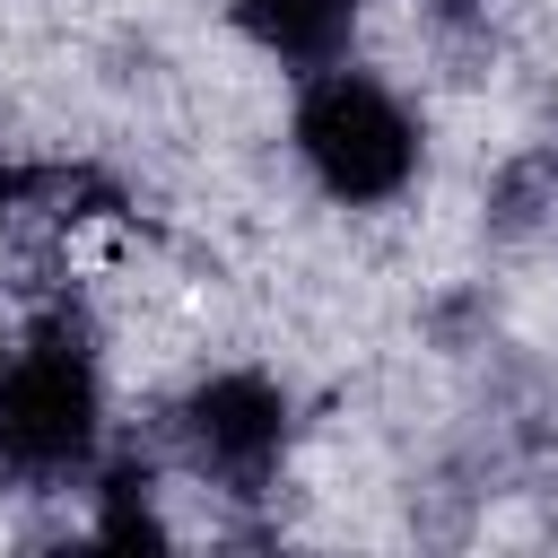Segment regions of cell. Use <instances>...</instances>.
<instances>
[{
  "label": "cell",
  "instance_id": "cell-1",
  "mask_svg": "<svg viewBox=\"0 0 558 558\" xmlns=\"http://www.w3.org/2000/svg\"><path fill=\"white\" fill-rule=\"evenodd\" d=\"M296 157L305 174L349 201V209H375L392 192H410L418 174V122L401 113V96L366 70H305V96H296Z\"/></svg>",
  "mask_w": 558,
  "mask_h": 558
},
{
  "label": "cell",
  "instance_id": "cell-3",
  "mask_svg": "<svg viewBox=\"0 0 558 558\" xmlns=\"http://www.w3.org/2000/svg\"><path fill=\"white\" fill-rule=\"evenodd\" d=\"M183 445H192V462H201L209 480H227V488L253 497V488L279 471V453H288V392H279L270 375H253V366H227V375L192 384V401H183Z\"/></svg>",
  "mask_w": 558,
  "mask_h": 558
},
{
  "label": "cell",
  "instance_id": "cell-7",
  "mask_svg": "<svg viewBox=\"0 0 558 558\" xmlns=\"http://www.w3.org/2000/svg\"><path fill=\"white\" fill-rule=\"evenodd\" d=\"M9 349H17V340H9V331H0V366H9Z\"/></svg>",
  "mask_w": 558,
  "mask_h": 558
},
{
  "label": "cell",
  "instance_id": "cell-4",
  "mask_svg": "<svg viewBox=\"0 0 558 558\" xmlns=\"http://www.w3.org/2000/svg\"><path fill=\"white\" fill-rule=\"evenodd\" d=\"M227 9H235V26H244L270 61H288V70H331V61L349 52L366 0H227Z\"/></svg>",
  "mask_w": 558,
  "mask_h": 558
},
{
  "label": "cell",
  "instance_id": "cell-2",
  "mask_svg": "<svg viewBox=\"0 0 558 558\" xmlns=\"http://www.w3.org/2000/svg\"><path fill=\"white\" fill-rule=\"evenodd\" d=\"M96 427H105V392L78 331L70 323L26 331L0 366V462L17 480H70L96 462Z\"/></svg>",
  "mask_w": 558,
  "mask_h": 558
},
{
  "label": "cell",
  "instance_id": "cell-6",
  "mask_svg": "<svg viewBox=\"0 0 558 558\" xmlns=\"http://www.w3.org/2000/svg\"><path fill=\"white\" fill-rule=\"evenodd\" d=\"M17 192H26V174H9V166H0V201H17Z\"/></svg>",
  "mask_w": 558,
  "mask_h": 558
},
{
  "label": "cell",
  "instance_id": "cell-5",
  "mask_svg": "<svg viewBox=\"0 0 558 558\" xmlns=\"http://www.w3.org/2000/svg\"><path fill=\"white\" fill-rule=\"evenodd\" d=\"M96 541H113V549H131V541H166V523H157V497H148V471H140V462L105 471V497H96Z\"/></svg>",
  "mask_w": 558,
  "mask_h": 558
}]
</instances>
